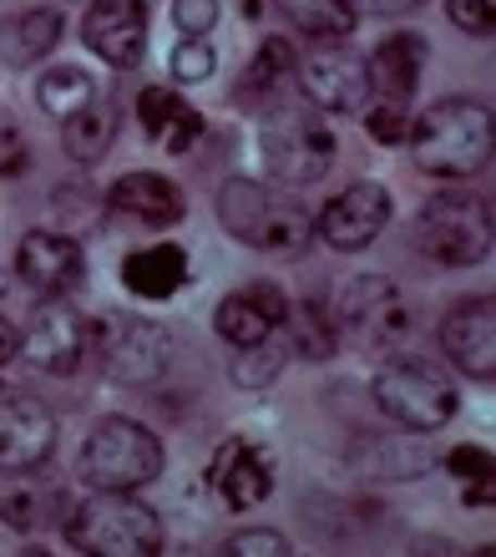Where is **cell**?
Instances as JSON below:
<instances>
[{"mask_svg":"<svg viewBox=\"0 0 496 557\" xmlns=\"http://www.w3.org/2000/svg\"><path fill=\"white\" fill-rule=\"evenodd\" d=\"M410 152L416 168L431 177H471L492 158V107L471 97H446L425 107L410 127Z\"/></svg>","mask_w":496,"mask_h":557,"instance_id":"6da1fadb","label":"cell"},{"mask_svg":"<svg viewBox=\"0 0 496 557\" xmlns=\"http://www.w3.org/2000/svg\"><path fill=\"white\" fill-rule=\"evenodd\" d=\"M219 223L228 238L263 253H294L314 238V213L253 177H228L219 188Z\"/></svg>","mask_w":496,"mask_h":557,"instance_id":"7a4b0ae2","label":"cell"},{"mask_svg":"<svg viewBox=\"0 0 496 557\" xmlns=\"http://www.w3.org/2000/svg\"><path fill=\"white\" fill-rule=\"evenodd\" d=\"M66 543L91 557H152L162 547V517L132 492H97L61 522Z\"/></svg>","mask_w":496,"mask_h":557,"instance_id":"3957f363","label":"cell"},{"mask_svg":"<svg viewBox=\"0 0 496 557\" xmlns=\"http://www.w3.org/2000/svg\"><path fill=\"white\" fill-rule=\"evenodd\" d=\"M416 249L431 259V264L446 269H471L492 253V198H476V193H436L425 198L421 213H416Z\"/></svg>","mask_w":496,"mask_h":557,"instance_id":"277c9868","label":"cell"},{"mask_svg":"<svg viewBox=\"0 0 496 557\" xmlns=\"http://www.w3.org/2000/svg\"><path fill=\"white\" fill-rule=\"evenodd\" d=\"M168 467L162 441L127 416H107L82 446V482L97 492H137L152 486Z\"/></svg>","mask_w":496,"mask_h":557,"instance_id":"5b68a950","label":"cell"},{"mask_svg":"<svg viewBox=\"0 0 496 557\" xmlns=\"http://www.w3.org/2000/svg\"><path fill=\"white\" fill-rule=\"evenodd\" d=\"M375 406L406 431H441L461 400H456V385L431 360L395 355L375 370Z\"/></svg>","mask_w":496,"mask_h":557,"instance_id":"8992f818","label":"cell"},{"mask_svg":"<svg viewBox=\"0 0 496 557\" xmlns=\"http://www.w3.org/2000/svg\"><path fill=\"white\" fill-rule=\"evenodd\" d=\"M91 355L102 360L117 385H152L168 370L173 339L162 324L142 320V314H107L91 335Z\"/></svg>","mask_w":496,"mask_h":557,"instance_id":"52a82bcc","label":"cell"},{"mask_svg":"<svg viewBox=\"0 0 496 557\" xmlns=\"http://www.w3.org/2000/svg\"><path fill=\"white\" fill-rule=\"evenodd\" d=\"M263 168L274 183H289V188H305V183H320L339 158L335 133L314 117H278L263 127L259 137Z\"/></svg>","mask_w":496,"mask_h":557,"instance_id":"ba28073f","label":"cell"},{"mask_svg":"<svg viewBox=\"0 0 496 557\" xmlns=\"http://www.w3.org/2000/svg\"><path fill=\"white\" fill-rule=\"evenodd\" d=\"M91 335H97V324L76 305L46 299V305L30 314L26 335H21V355H26L41 375H76L91 355Z\"/></svg>","mask_w":496,"mask_h":557,"instance_id":"9c48e42d","label":"cell"},{"mask_svg":"<svg viewBox=\"0 0 496 557\" xmlns=\"http://www.w3.org/2000/svg\"><path fill=\"white\" fill-rule=\"evenodd\" d=\"M335 324L350 330L355 345H365V350H390L410 330V314H406V299L395 294V284L385 274H355L339 289Z\"/></svg>","mask_w":496,"mask_h":557,"instance_id":"30bf717a","label":"cell"},{"mask_svg":"<svg viewBox=\"0 0 496 557\" xmlns=\"http://www.w3.org/2000/svg\"><path fill=\"white\" fill-rule=\"evenodd\" d=\"M299 87L305 97L320 112H339V117H350V112H365L370 107V66L360 51L350 46H320V51H309L299 61Z\"/></svg>","mask_w":496,"mask_h":557,"instance_id":"8fae6325","label":"cell"},{"mask_svg":"<svg viewBox=\"0 0 496 557\" xmlns=\"http://www.w3.org/2000/svg\"><path fill=\"white\" fill-rule=\"evenodd\" d=\"M57 446V416L41 396L21 385H0V471L41 467Z\"/></svg>","mask_w":496,"mask_h":557,"instance_id":"7c38bea8","label":"cell"},{"mask_svg":"<svg viewBox=\"0 0 496 557\" xmlns=\"http://www.w3.org/2000/svg\"><path fill=\"white\" fill-rule=\"evenodd\" d=\"M15 274L41 299H66L87 278V253H82L76 238L57 234V228H30L21 238V249H15Z\"/></svg>","mask_w":496,"mask_h":557,"instance_id":"4fadbf2b","label":"cell"},{"mask_svg":"<svg viewBox=\"0 0 496 557\" xmlns=\"http://www.w3.org/2000/svg\"><path fill=\"white\" fill-rule=\"evenodd\" d=\"M385 223H390V193L380 188V183H350L345 193H335V198L324 203L314 228H320V238L330 249L360 253L385 234Z\"/></svg>","mask_w":496,"mask_h":557,"instance_id":"5bb4252c","label":"cell"},{"mask_svg":"<svg viewBox=\"0 0 496 557\" xmlns=\"http://www.w3.org/2000/svg\"><path fill=\"white\" fill-rule=\"evenodd\" d=\"M82 41L107 66H137L147 51V0H91L82 15Z\"/></svg>","mask_w":496,"mask_h":557,"instance_id":"9a60e30c","label":"cell"},{"mask_svg":"<svg viewBox=\"0 0 496 557\" xmlns=\"http://www.w3.org/2000/svg\"><path fill=\"white\" fill-rule=\"evenodd\" d=\"M441 350L451 366H461L471 381H492L496 375V299H467L441 320Z\"/></svg>","mask_w":496,"mask_h":557,"instance_id":"2e32d148","label":"cell"},{"mask_svg":"<svg viewBox=\"0 0 496 557\" xmlns=\"http://www.w3.org/2000/svg\"><path fill=\"white\" fill-rule=\"evenodd\" d=\"M284 314H289L284 289L269 284V278H253V284L234 289L213 309V330L238 350V345H259V339L278 335V330H284Z\"/></svg>","mask_w":496,"mask_h":557,"instance_id":"e0dca14e","label":"cell"},{"mask_svg":"<svg viewBox=\"0 0 496 557\" xmlns=\"http://www.w3.org/2000/svg\"><path fill=\"white\" fill-rule=\"evenodd\" d=\"M208 486L219 492L223 507H234V512H248V507H263L269 492H274V467L263 461L259 446H248V441H223L213 461H208Z\"/></svg>","mask_w":496,"mask_h":557,"instance_id":"ac0fdd59","label":"cell"},{"mask_svg":"<svg viewBox=\"0 0 496 557\" xmlns=\"http://www.w3.org/2000/svg\"><path fill=\"white\" fill-rule=\"evenodd\" d=\"M107 208L132 223H142V228H173V223L188 213L183 188L162 173H122L117 183H112V193H107Z\"/></svg>","mask_w":496,"mask_h":557,"instance_id":"d6986e66","label":"cell"},{"mask_svg":"<svg viewBox=\"0 0 496 557\" xmlns=\"http://www.w3.org/2000/svg\"><path fill=\"white\" fill-rule=\"evenodd\" d=\"M72 512V497L61 492L57 482H41V476H21V482H5L0 486V522L21 537H41V532L61 528Z\"/></svg>","mask_w":496,"mask_h":557,"instance_id":"ffe728a7","label":"cell"},{"mask_svg":"<svg viewBox=\"0 0 496 557\" xmlns=\"http://www.w3.org/2000/svg\"><path fill=\"white\" fill-rule=\"evenodd\" d=\"M365 66H370V91H375L380 102L406 107L425 72V36H416V30L385 36V41L375 46V57H365Z\"/></svg>","mask_w":496,"mask_h":557,"instance_id":"44dd1931","label":"cell"},{"mask_svg":"<svg viewBox=\"0 0 496 557\" xmlns=\"http://www.w3.org/2000/svg\"><path fill=\"white\" fill-rule=\"evenodd\" d=\"M137 122H142V133L162 147V152H188L198 137H203V112L173 87H147L137 97Z\"/></svg>","mask_w":496,"mask_h":557,"instance_id":"7402d4cb","label":"cell"},{"mask_svg":"<svg viewBox=\"0 0 496 557\" xmlns=\"http://www.w3.org/2000/svg\"><path fill=\"white\" fill-rule=\"evenodd\" d=\"M122 284H127L137 299H173L183 284H188V253L177 249V244H147V249L127 253L122 259Z\"/></svg>","mask_w":496,"mask_h":557,"instance_id":"603a6c76","label":"cell"},{"mask_svg":"<svg viewBox=\"0 0 496 557\" xmlns=\"http://www.w3.org/2000/svg\"><path fill=\"white\" fill-rule=\"evenodd\" d=\"M294 46L278 41V36H269V41H259V51H253V61L244 66V76H238V91L234 102L253 107V112H263V107H274L278 97H284V87L294 82Z\"/></svg>","mask_w":496,"mask_h":557,"instance_id":"cb8c5ba5","label":"cell"},{"mask_svg":"<svg viewBox=\"0 0 496 557\" xmlns=\"http://www.w3.org/2000/svg\"><path fill=\"white\" fill-rule=\"evenodd\" d=\"M61 41V15L57 11H15V15H0V61L26 72L36 61Z\"/></svg>","mask_w":496,"mask_h":557,"instance_id":"d4e9b609","label":"cell"},{"mask_svg":"<svg viewBox=\"0 0 496 557\" xmlns=\"http://www.w3.org/2000/svg\"><path fill=\"white\" fill-rule=\"evenodd\" d=\"M284 339H289V355L299 360H330L339 350V324L335 309H324L320 299H305L284 314Z\"/></svg>","mask_w":496,"mask_h":557,"instance_id":"484cf974","label":"cell"},{"mask_svg":"<svg viewBox=\"0 0 496 557\" xmlns=\"http://www.w3.org/2000/svg\"><path fill=\"white\" fill-rule=\"evenodd\" d=\"M112 137H117V107L112 102L82 107V112L66 117V127H61V147H66L72 162H102Z\"/></svg>","mask_w":496,"mask_h":557,"instance_id":"4316f807","label":"cell"},{"mask_svg":"<svg viewBox=\"0 0 496 557\" xmlns=\"http://www.w3.org/2000/svg\"><path fill=\"white\" fill-rule=\"evenodd\" d=\"M36 102H41L46 117H76L82 107L97 102V82H91L82 66H51L46 76H36Z\"/></svg>","mask_w":496,"mask_h":557,"instance_id":"83f0119b","label":"cell"},{"mask_svg":"<svg viewBox=\"0 0 496 557\" xmlns=\"http://www.w3.org/2000/svg\"><path fill=\"white\" fill-rule=\"evenodd\" d=\"M274 5L314 41H345L355 30V21H360L350 0H274Z\"/></svg>","mask_w":496,"mask_h":557,"instance_id":"f1b7e54d","label":"cell"},{"mask_svg":"<svg viewBox=\"0 0 496 557\" xmlns=\"http://www.w3.org/2000/svg\"><path fill=\"white\" fill-rule=\"evenodd\" d=\"M284 360H289V345H278V339L269 335V339H259V345H238L228 375H234V385H244V391H263V385H274L278 375H284Z\"/></svg>","mask_w":496,"mask_h":557,"instance_id":"f546056e","label":"cell"},{"mask_svg":"<svg viewBox=\"0 0 496 557\" xmlns=\"http://www.w3.org/2000/svg\"><path fill=\"white\" fill-rule=\"evenodd\" d=\"M173 82H208V76L219 72V51L208 46V36H188V41L173 46Z\"/></svg>","mask_w":496,"mask_h":557,"instance_id":"4dcf8cb0","label":"cell"},{"mask_svg":"<svg viewBox=\"0 0 496 557\" xmlns=\"http://www.w3.org/2000/svg\"><path fill=\"white\" fill-rule=\"evenodd\" d=\"M365 133L385 147H400L410 137V117L400 102H370L365 107Z\"/></svg>","mask_w":496,"mask_h":557,"instance_id":"1f68e13d","label":"cell"},{"mask_svg":"<svg viewBox=\"0 0 496 557\" xmlns=\"http://www.w3.org/2000/svg\"><path fill=\"white\" fill-rule=\"evenodd\" d=\"M223 553L228 557H284L289 553V537L274 528H248V532H238V537H228Z\"/></svg>","mask_w":496,"mask_h":557,"instance_id":"d6a6232c","label":"cell"},{"mask_svg":"<svg viewBox=\"0 0 496 557\" xmlns=\"http://www.w3.org/2000/svg\"><path fill=\"white\" fill-rule=\"evenodd\" d=\"M446 15H451V26L467 30V36H492L496 0H446Z\"/></svg>","mask_w":496,"mask_h":557,"instance_id":"836d02e7","label":"cell"},{"mask_svg":"<svg viewBox=\"0 0 496 557\" xmlns=\"http://www.w3.org/2000/svg\"><path fill=\"white\" fill-rule=\"evenodd\" d=\"M446 471L461 476L467 486H492V451H482V446H456V451L446 456Z\"/></svg>","mask_w":496,"mask_h":557,"instance_id":"e575fe53","label":"cell"},{"mask_svg":"<svg viewBox=\"0 0 496 557\" xmlns=\"http://www.w3.org/2000/svg\"><path fill=\"white\" fill-rule=\"evenodd\" d=\"M173 26L183 36H208L219 26V0H173Z\"/></svg>","mask_w":496,"mask_h":557,"instance_id":"d590c367","label":"cell"},{"mask_svg":"<svg viewBox=\"0 0 496 557\" xmlns=\"http://www.w3.org/2000/svg\"><path fill=\"white\" fill-rule=\"evenodd\" d=\"M30 162V143L11 117H0V177H21Z\"/></svg>","mask_w":496,"mask_h":557,"instance_id":"8d00e7d4","label":"cell"},{"mask_svg":"<svg viewBox=\"0 0 496 557\" xmlns=\"http://www.w3.org/2000/svg\"><path fill=\"white\" fill-rule=\"evenodd\" d=\"M15 355H21V335H15V324L0 314V366H11Z\"/></svg>","mask_w":496,"mask_h":557,"instance_id":"74e56055","label":"cell"},{"mask_svg":"<svg viewBox=\"0 0 496 557\" xmlns=\"http://www.w3.org/2000/svg\"><path fill=\"white\" fill-rule=\"evenodd\" d=\"M365 11H375V15H400V11H416L421 0H360Z\"/></svg>","mask_w":496,"mask_h":557,"instance_id":"f35d334b","label":"cell"},{"mask_svg":"<svg viewBox=\"0 0 496 557\" xmlns=\"http://www.w3.org/2000/svg\"><path fill=\"white\" fill-rule=\"evenodd\" d=\"M0 294H5V278H0Z\"/></svg>","mask_w":496,"mask_h":557,"instance_id":"ab89813d","label":"cell"}]
</instances>
